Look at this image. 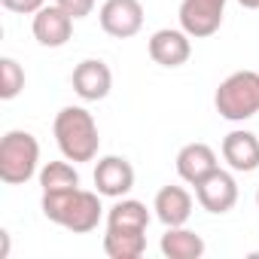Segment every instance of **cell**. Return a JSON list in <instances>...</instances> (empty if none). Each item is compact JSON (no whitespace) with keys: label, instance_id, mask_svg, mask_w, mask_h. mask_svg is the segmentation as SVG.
<instances>
[{"label":"cell","instance_id":"cell-9","mask_svg":"<svg viewBox=\"0 0 259 259\" xmlns=\"http://www.w3.org/2000/svg\"><path fill=\"white\" fill-rule=\"evenodd\" d=\"M70 82H73V92L82 101H104L113 89V73L101 58H85L73 67Z\"/></svg>","mask_w":259,"mask_h":259},{"label":"cell","instance_id":"cell-14","mask_svg":"<svg viewBox=\"0 0 259 259\" xmlns=\"http://www.w3.org/2000/svg\"><path fill=\"white\" fill-rule=\"evenodd\" d=\"M210 171H217V153H213L207 144L195 141V144H186V147L177 153V174H180V180H186L189 186H195L198 180H204Z\"/></svg>","mask_w":259,"mask_h":259},{"label":"cell","instance_id":"cell-13","mask_svg":"<svg viewBox=\"0 0 259 259\" xmlns=\"http://www.w3.org/2000/svg\"><path fill=\"white\" fill-rule=\"evenodd\" d=\"M153 210L159 217V223L165 229L171 226H186V220L192 217V195L183 189V186H162L156 192V201H153Z\"/></svg>","mask_w":259,"mask_h":259},{"label":"cell","instance_id":"cell-10","mask_svg":"<svg viewBox=\"0 0 259 259\" xmlns=\"http://www.w3.org/2000/svg\"><path fill=\"white\" fill-rule=\"evenodd\" d=\"M192 55V37L180 28H162L150 37V58L162 67H180Z\"/></svg>","mask_w":259,"mask_h":259},{"label":"cell","instance_id":"cell-18","mask_svg":"<svg viewBox=\"0 0 259 259\" xmlns=\"http://www.w3.org/2000/svg\"><path fill=\"white\" fill-rule=\"evenodd\" d=\"M40 186L43 192H64V189H76L79 186V174L76 168L67 162H46L40 171Z\"/></svg>","mask_w":259,"mask_h":259},{"label":"cell","instance_id":"cell-2","mask_svg":"<svg viewBox=\"0 0 259 259\" xmlns=\"http://www.w3.org/2000/svg\"><path fill=\"white\" fill-rule=\"evenodd\" d=\"M55 144L64 159L70 162H92L101 150V135H98V122L85 107H64L55 116Z\"/></svg>","mask_w":259,"mask_h":259},{"label":"cell","instance_id":"cell-4","mask_svg":"<svg viewBox=\"0 0 259 259\" xmlns=\"http://www.w3.org/2000/svg\"><path fill=\"white\" fill-rule=\"evenodd\" d=\"M40 144L31 132H7L0 141V180L7 186H22L37 174Z\"/></svg>","mask_w":259,"mask_h":259},{"label":"cell","instance_id":"cell-6","mask_svg":"<svg viewBox=\"0 0 259 259\" xmlns=\"http://www.w3.org/2000/svg\"><path fill=\"white\" fill-rule=\"evenodd\" d=\"M223 13H226V0H183L180 4V28L195 40L210 37L220 31Z\"/></svg>","mask_w":259,"mask_h":259},{"label":"cell","instance_id":"cell-15","mask_svg":"<svg viewBox=\"0 0 259 259\" xmlns=\"http://www.w3.org/2000/svg\"><path fill=\"white\" fill-rule=\"evenodd\" d=\"M147 250V229H122L107 226L104 235V253L110 259H138Z\"/></svg>","mask_w":259,"mask_h":259},{"label":"cell","instance_id":"cell-8","mask_svg":"<svg viewBox=\"0 0 259 259\" xmlns=\"http://www.w3.org/2000/svg\"><path fill=\"white\" fill-rule=\"evenodd\" d=\"M135 186V168L122 156H104L95 165V189L107 198H122Z\"/></svg>","mask_w":259,"mask_h":259},{"label":"cell","instance_id":"cell-22","mask_svg":"<svg viewBox=\"0 0 259 259\" xmlns=\"http://www.w3.org/2000/svg\"><path fill=\"white\" fill-rule=\"evenodd\" d=\"M241 7H247V10H259V0H238Z\"/></svg>","mask_w":259,"mask_h":259},{"label":"cell","instance_id":"cell-23","mask_svg":"<svg viewBox=\"0 0 259 259\" xmlns=\"http://www.w3.org/2000/svg\"><path fill=\"white\" fill-rule=\"evenodd\" d=\"M256 207H259V189H256Z\"/></svg>","mask_w":259,"mask_h":259},{"label":"cell","instance_id":"cell-17","mask_svg":"<svg viewBox=\"0 0 259 259\" xmlns=\"http://www.w3.org/2000/svg\"><path fill=\"white\" fill-rule=\"evenodd\" d=\"M107 226H122V229H147L150 226V210L144 201L122 198L107 210Z\"/></svg>","mask_w":259,"mask_h":259},{"label":"cell","instance_id":"cell-16","mask_svg":"<svg viewBox=\"0 0 259 259\" xmlns=\"http://www.w3.org/2000/svg\"><path fill=\"white\" fill-rule=\"evenodd\" d=\"M159 247H162V253H165L168 259H198V256L204 253V238L195 235L192 229L171 226V229H165Z\"/></svg>","mask_w":259,"mask_h":259},{"label":"cell","instance_id":"cell-5","mask_svg":"<svg viewBox=\"0 0 259 259\" xmlns=\"http://www.w3.org/2000/svg\"><path fill=\"white\" fill-rule=\"evenodd\" d=\"M98 19H101L104 34L116 40H128V37L141 34L144 28V7H141V0H104Z\"/></svg>","mask_w":259,"mask_h":259},{"label":"cell","instance_id":"cell-19","mask_svg":"<svg viewBox=\"0 0 259 259\" xmlns=\"http://www.w3.org/2000/svg\"><path fill=\"white\" fill-rule=\"evenodd\" d=\"M25 89V70L16 58H0V98L13 101Z\"/></svg>","mask_w":259,"mask_h":259},{"label":"cell","instance_id":"cell-20","mask_svg":"<svg viewBox=\"0 0 259 259\" xmlns=\"http://www.w3.org/2000/svg\"><path fill=\"white\" fill-rule=\"evenodd\" d=\"M55 4H58L67 16H73V19H85V16H92V10H95V0H55Z\"/></svg>","mask_w":259,"mask_h":259},{"label":"cell","instance_id":"cell-3","mask_svg":"<svg viewBox=\"0 0 259 259\" xmlns=\"http://www.w3.org/2000/svg\"><path fill=\"white\" fill-rule=\"evenodd\" d=\"M217 113L229 122H244L259 113V73L256 70H235L229 73L217 95H213Z\"/></svg>","mask_w":259,"mask_h":259},{"label":"cell","instance_id":"cell-12","mask_svg":"<svg viewBox=\"0 0 259 259\" xmlns=\"http://www.w3.org/2000/svg\"><path fill=\"white\" fill-rule=\"evenodd\" d=\"M223 159L229 162L232 171H241V174H250L259 168V138L253 132H229L223 138Z\"/></svg>","mask_w":259,"mask_h":259},{"label":"cell","instance_id":"cell-7","mask_svg":"<svg viewBox=\"0 0 259 259\" xmlns=\"http://www.w3.org/2000/svg\"><path fill=\"white\" fill-rule=\"evenodd\" d=\"M195 198L207 213H229L238 204V183L229 171L217 168L195 183Z\"/></svg>","mask_w":259,"mask_h":259},{"label":"cell","instance_id":"cell-1","mask_svg":"<svg viewBox=\"0 0 259 259\" xmlns=\"http://www.w3.org/2000/svg\"><path fill=\"white\" fill-rule=\"evenodd\" d=\"M101 192H89V189H64V192H43V217L55 226H64L67 232L85 235L92 229H98L101 223Z\"/></svg>","mask_w":259,"mask_h":259},{"label":"cell","instance_id":"cell-11","mask_svg":"<svg viewBox=\"0 0 259 259\" xmlns=\"http://www.w3.org/2000/svg\"><path fill=\"white\" fill-rule=\"evenodd\" d=\"M73 16H67L58 4L55 7H43L40 13H34V37L40 46L46 49H58L70 40L73 34Z\"/></svg>","mask_w":259,"mask_h":259},{"label":"cell","instance_id":"cell-21","mask_svg":"<svg viewBox=\"0 0 259 259\" xmlns=\"http://www.w3.org/2000/svg\"><path fill=\"white\" fill-rule=\"evenodd\" d=\"M10 13H22V16H31V13H40L46 7V0H0Z\"/></svg>","mask_w":259,"mask_h":259}]
</instances>
